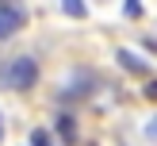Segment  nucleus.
<instances>
[{
    "label": "nucleus",
    "instance_id": "f257e3e1",
    "mask_svg": "<svg viewBox=\"0 0 157 146\" xmlns=\"http://www.w3.org/2000/svg\"><path fill=\"white\" fill-rule=\"evenodd\" d=\"M31 85H38V61L31 54H19V58L8 61V89L15 92H27Z\"/></svg>",
    "mask_w": 157,
    "mask_h": 146
},
{
    "label": "nucleus",
    "instance_id": "f03ea898",
    "mask_svg": "<svg viewBox=\"0 0 157 146\" xmlns=\"http://www.w3.org/2000/svg\"><path fill=\"white\" fill-rule=\"evenodd\" d=\"M96 89H100V77L92 73V69H73V77H69V85H65V96L84 100L88 92H96Z\"/></svg>",
    "mask_w": 157,
    "mask_h": 146
},
{
    "label": "nucleus",
    "instance_id": "7ed1b4c3",
    "mask_svg": "<svg viewBox=\"0 0 157 146\" xmlns=\"http://www.w3.org/2000/svg\"><path fill=\"white\" fill-rule=\"evenodd\" d=\"M23 23H27V12H23L19 4H8V0H0V38L15 35Z\"/></svg>",
    "mask_w": 157,
    "mask_h": 146
},
{
    "label": "nucleus",
    "instance_id": "20e7f679",
    "mask_svg": "<svg viewBox=\"0 0 157 146\" xmlns=\"http://www.w3.org/2000/svg\"><path fill=\"white\" fill-rule=\"evenodd\" d=\"M115 61H119L127 73H138V77H150V73H153V69H150V61H146L142 54L127 50V46H119V50H115Z\"/></svg>",
    "mask_w": 157,
    "mask_h": 146
},
{
    "label": "nucleus",
    "instance_id": "39448f33",
    "mask_svg": "<svg viewBox=\"0 0 157 146\" xmlns=\"http://www.w3.org/2000/svg\"><path fill=\"white\" fill-rule=\"evenodd\" d=\"M58 135L65 138V142H77V119H73L69 112H61V115H58Z\"/></svg>",
    "mask_w": 157,
    "mask_h": 146
},
{
    "label": "nucleus",
    "instance_id": "423d86ee",
    "mask_svg": "<svg viewBox=\"0 0 157 146\" xmlns=\"http://www.w3.org/2000/svg\"><path fill=\"white\" fill-rule=\"evenodd\" d=\"M61 8H65V15H73V19H84V15H88V0H61Z\"/></svg>",
    "mask_w": 157,
    "mask_h": 146
},
{
    "label": "nucleus",
    "instance_id": "0eeeda50",
    "mask_svg": "<svg viewBox=\"0 0 157 146\" xmlns=\"http://www.w3.org/2000/svg\"><path fill=\"white\" fill-rule=\"evenodd\" d=\"M123 15H127V19H142L146 4H142V0H123Z\"/></svg>",
    "mask_w": 157,
    "mask_h": 146
},
{
    "label": "nucleus",
    "instance_id": "6e6552de",
    "mask_svg": "<svg viewBox=\"0 0 157 146\" xmlns=\"http://www.w3.org/2000/svg\"><path fill=\"white\" fill-rule=\"evenodd\" d=\"M54 131H46V127H35V131H31V146H54Z\"/></svg>",
    "mask_w": 157,
    "mask_h": 146
},
{
    "label": "nucleus",
    "instance_id": "1a4fd4ad",
    "mask_svg": "<svg viewBox=\"0 0 157 146\" xmlns=\"http://www.w3.org/2000/svg\"><path fill=\"white\" fill-rule=\"evenodd\" d=\"M142 96L146 100H157V77H150V81L142 85Z\"/></svg>",
    "mask_w": 157,
    "mask_h": 146
},
{
    "label": "nucleus",
    "instance_id": "9d476101",
    "mask_svg": "<svg viewBox=\"0 0 157 146\" xmlns=\"http://www.w3.org/2000/svg\"><path fill=\"white\" fill-rule=\"evenodd\" d=\"M146 138H150V142H157V115L146 123Z\"/></svg>",
    "mask_w": 157,
    "mask_h": 146
},
{
    "label": "nucleus",
    "instance_id": "9b49d317",
    "mask_svg": "<svg viewBox=\"0 0 157 146\" xmlns=\"http://www.w3.org/2000/svg\"><path fill=\"white\" fill-rule=\"evenodd\" d=\"M142 46H146L150 54H157V38H142Z\"/></svg>",
    "mask_w": 157,
    "mask_h": 146
},
{
    "label": "nucleus",
    "instance_id": "f8f14e48",
    "mask_svg": "<svg viewBox=\"0 0 157 146\" xmlns=\"http://www.w3.org/2000/svg\"><path fill=\"white\" fill-rule=\"evenodd\" d=\"M0 138H4V115H0Z\"/></svg>",
    "mask_w": 157,
    "mask_h": 146
}]
</instances>
